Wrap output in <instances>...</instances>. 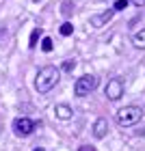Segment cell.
<instances>
[{
  "label": "cell",
  "instance_id": "1",
  "mask_svg": "<svg viewBox=\"0 0 145 151\" xmlns=\"http://www.w3.org/2000/svg\"><path fill=\"white\" fill-rule=\"evenodd\" d=\"M59 80H61V69L59 67H54V65H46V67H41V69L37 71V78H35V88H37V93H50L54 86L59 84Z\"/></svg>",
  "mask_w": 145,
  "mask_h": 151
},
{
  "label": "cell",
  "instance_id": "2",
  "mask_svg": "<svg viewBox=\"0 0 145 151\" xmlns=\"http://www.w3.org/2000/svg\"><path fill=\"white\" fill-rule=\"evenodd\" d=\"M143 116V110L139 106H123L117 110V123L121 127H130V125H136Z\"/></svg>",
  "mask_w": 145,
  "mask_h": 151
},
{
  "label": "cell",
  "instance_id": "3",
  "mask_svg": "<svg viewBox=\"0 0 145 151\" xmlns=\"http://www.w3.org/2000/svg\"><path fill=\"white\" fill-rule=\"evenodd\" d=\"M98 76H91V73H87V76H80L78 80H76V84H74V93L78 95V97H87L89 93H93L95 88H98Z\"/></svg>",
  "mask_w": 145,
  "mask_h": 151
},
{
  "label": "cell",
  "instance_id": "4",
  "mask_svg": "<svg viewBox=\"0 0 145 151\" xmlns=\"http://www.w3.org/2000/svg\"><path fill=\"white\" fill-rule=\"evenodd\" d=\"M41 123L28 119V116H17L15 121H13V132H15L17 136H30L33 132H35V127H39Z\"/></svg>",
  "mask_w": 145,
  "mask_h": 151
},
{
  "label": "cell",
  "instance_id": "5",
  "mask_svg": "<svg viewBox=\"0 0 145 151\" xmlns=\"http://www.w3.org/2000/svg\"><path fill=\"white\" fill-rule=\"evenodd\" d=\"M123 91H126V86H123L121 78H110V80H108V84H106V88H104L106 97H108L110 101L121 99V97H123Z\"/></svg>",
  "mask_w": 145,
  "mask_h": 151
},
{
  "label": "cell",
  "instance_id": "6",
  "mask_svg": "<svg viewBox=\"0 0 145 151\" xmlns=\"http://www.w3.org/2000/svg\"><path fill=\"white\" fill-rule=\"evenodd\" d=\"M113 15H115V11H113V9L102 11V13H98V15H91L89 24H91L93 28H102V26H106V24L110 22V19H113Z\"/></svg>",
  "mask_w": 145,
  "mask_h": 151
},
{
  "label": "cell",
  "instance_id": "7",
  "mask_svg": "<svg viewBox=\"0 0 145 151\" xmlns=\"http://www.w3.org/2000/svg\"><path fill=\"white\" fill-rule=\"evenodd\" d=\"M106 134H108V121L104 119V116L95 119V123H93V136H95L98 140H102Z\"/></svg>",
  "mask_w": 145,
  "mask_h": 151
},
{
  "label": "cell",
  "instance_id": "8",
  "mask_svg": "<svg viewBox=\"0 0 145 151\" xmlns=\"http://www.w3.org/2000/svg\"><path fill=\"white\" fill-rule=\"evenodd\" d=\"M54 116L61 119V121H70L74 116V110L67 104H57V106H54Z\"/></svg>",
  "mask_w": 145,
  "mask_h": 151
},
{
  "label": "cell",
  "instance_id": "9",
  "mask_svg": "<svg viewBox=\"0 0 145 151\" xmlns=\"http://www.w3.org/2000/svg\"><path fill=\"white\" fill-rule=\"evenodd\" d=\"M132 45L136 47V50H145V28L139 30V32H134V37H132Z\"/></svg>",
  "mask_w": 145,
  "mask_h": 151
},
{
  "label": "cell",
  "instance_id": "10",
  "mask_svg": "<svg viewBox=\"0 0 145 151\" xmlns=\"http://www.w3.org/2000/svg\"><path fill=\"white\" fill-rule=\"evenodd\" d=\"M41 35H44V30H41V28H33V32H30V41H28V47H30V50H33V47H37Z\"/></svg>",
  "mask_w": 145,
  "mask_h": 151
},
{
  "label": "cell",
  "instance_id": "11",
  "mask_svg": "<svg viewBox=\"0 0 145 151\" xmlns=\"http://www.w3.org/2000/svg\"><path fill=\"white\" fill-rule=\"evenodd\" d=\"M61 13H63L65 17H70L74 13V2H72V0H63V4H61Z\"/></svg>",
  "mask_w": 145,
  "mask_h": 151
},
{
  "label": "cell",
  "instance_id": "12",
  "mask_svg": "<svg viewBox=\"0 0 145 151\" xmlns=\"http://www.w3.org/2000/svg\"><path fill=\"white\" fill-rule=\"evenodd\" d=\"M59 32L63 37H70L72 32H74V24H70V22H65V24H61V28H59Z\"/></svg>",
  "mask_w": 145,
  "mask_h": 151
},
{
  "label": "cell",
  "instance_id": "13",
  "mask_svg": "<svg viewBox=\"0 0 145 151\" xmlns=\"http://www.w3.org/2000/svg\"><path fill=\"white\" fill-rule=\"evenodd\" d=\"M52 47H54V43H52L50 37H44V39H41V50H44V52H52Z\"/></svg>",
  "mask_w": 145,
  "mask_h": 151
},
{
  "label": "cell",
  "instance_id": "14",
  "mask_svg": "<svg viewBox=\"0 0 145 151\" xmlns=\"http://www.w3.org/2000/svg\"><path fill=\"white\" fill-rule=\"evenodd\" d=\"M74 67H76V58H67V60H65V63H63V65H61V69H63V71H67V73H70V71H74Z\"/></svg>",
  "mask_w": 145,
  "mask_h": 151
},
{
  "label": "cell",
  "instance_id": "15",
  "mask_svg": "<svg viewBox=\"0 0 145 151\" xmlns=\"http://www.w3.org/2000/svg\"><path fill=\"white\" fill-rule=\"evenodd\" d=\"M128 4H130L128 0H117V2H115V6H113V11H123Z\"/></svg>",
  "mask_w": 145,
  "mask_h": 151
},
{
  "label": "cell",
  "instance_id": "16",
  "mask_svg": "<svg viewBox=\"0 0 145 151\" xmlns=\"http://www.w3.org/2000/svg\"><path fill=\"white\" fill-rule=\"evenodd\" d=\"M78 151H95V147H93V145H80Z\"/></svg>",
  "mask_w": 145,
  "mask_h": 151
},
{
  "label": "cell",
  "instance_id": "17",
  "mask_svg": "<svg viewBox=\"0 0 145 151\" xmlns=\"http://www.w3.org/2000/svg\"><path fill=\"white\" fill-rule=\"evenodd\" d=\"M128 2H132V4H136V6H141V4L145 2V0H128Z\"/></svg>",
  "mask_w": 145,
  "mask_h": 151
},
{
  "label": "cell",
  "instance_id": "18",
  "mask_svg": "<svg viewBox=\"0 0 145 151\" xmlns=\"http://www.w3.org/2000/svg\"><path fill=\"white\" fill-rule=\"evenodd\" d=\"M33 151H46L44 147H35V149H33Z\"/></svg>",
  "mask_w": 145,
  "mask_h": 151
},
{
  "label": "cell",
  "instance_id": "19",
  "mask_svg": "<svg viewBox=\"0 0 145 151\" xmlns=\"http://www.w3.org/2000/svg\"><path fill=\"white\" fill-rule=\"evenodd\" d=\"M143 134H145V132H143Z\"/></svg>",
  "mask_w": 145,
  "mask_h": 151
}]
</instances>
